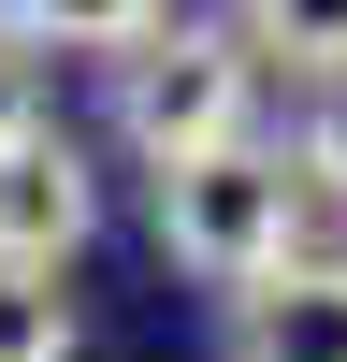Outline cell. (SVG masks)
Masks as SVG:
<instances>
[{"label": "cell", "instance_id": "ba28073f", "mask_svg": "<svg viewBox=\"0 0 347 362\" xmlns=\"http://www.w3.org/2000/svg\"><path fill=\"white\" fill-rule=\"evenodd\" d=\"M289 160H304V189H318V203H347V73H318V87H304Z\"/></svg>", "mask_w": 347, "mask_h": 362}, {"label": "cell", "instance_id": "7a4b0ae2", "mask_svg": "<svg viewBox=\"0 0 347 362\" xmlns=\"http://www.w3.org/2000/svg\"><path fill=\"white\" fill-rule=\"evenodd\" d=\"M246 116H260V44L246 29L174 15V29H145V44L116 58V145H130L145 174L202 160V145H246Z\"/></svg>", "mask_w": 347, "mask_h": 362}, {"label": "cell", "instance_id": "3957f363", "mask_svg": "<svg viewBox=\"0 0 347 362\" xmlns=\"http://www.w3.org/2000/svg\"><path fill=\"white\" fill-rule=\"evenodd\" d=\"M87 232H102V174H87V145L58 131V116H29L15 145H0V261H73Z\"/></svg>", "mask_w": 347, "mask_h": 362}, {"label": "cell", "instance_id": "5b68a950", "mask_svg": "<svg viewBox=\"0 0 347 362\" xmlns=\"http://www.w3.org/2000/svg\"><path fill=\"white\" fill-rule=\"evenodd\" d=\"M0 29H15L29 58H130L145 29H174V0H0Z\"/></svg>", "mask_w": 347, "mask_h": 362}, {"label": "cell", "instance_id": "8992f818", "mask_svg": "<svg viewBox=\"0 0 347 362\" xmlns=\"http://www.w3.org/2000/svg\"><path fill=\"white\" fill-rule=\"evenodd\" d=\"M231 29L260 44V73H347V0H231Z\"/></svg>", "mask_w": 347, "mask_h": 362}, {"label": "cell", "instance_id": "52a82bcc", "mask_svg": "<svg viewBox=\"0 0 347 362\" xmlns=\"http://www.w3.org/2000/svg\"><path fill=\"white\" fill-rule=\"evenodd\" d=\"M0 362H73V290L44 261H0Z\"/></svg>", "mask_w": 347, "mask_h": 362}, {"label": "cell", "instance_id": "9c48e42d", "mask_svg": "<svg viewBox=\"0 0 347 362\" xmlns=\"http://www.w3.org/2000/svg\"><path fill=\"white\" fill-rule=\"evenodd\" d=\"M29 116H44V87H29V44H15V29H0V145H15Z\"/></svg>", "mask_w": 347, "mask_h": 362}, {"label": "cell", "instance_id": "6da1fadb", "mask_svg": "<svg viewBox=\"0 0 347 362\" xmlns=\"http://www.w3.org/2000/svg\"><path fill=\"white\" fill-rule=\"evenodd\" d=\"M145 203H159V247H174V276H202V290H260V276H289V261L318 247V189H304V160L289 145H202V160H174V174H145Z\"/></svg>", "mask_w": 347, "mask_h": 362}, {"label": "cell", "instance_id": "277c9868", "mask_svg": "<svg viewBox=\"0 0 347 362\" xmlns=\"http://www.w3.org/2000/svg\"><path fill=\"white\" fill-rule=\"evenodd\" d=\"M231 362H347V247H304L289 276L231 290Z\"/></svg>", "mask_w": 347, "mask_h": 362}]
</instances>
